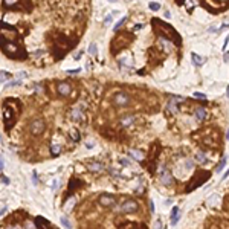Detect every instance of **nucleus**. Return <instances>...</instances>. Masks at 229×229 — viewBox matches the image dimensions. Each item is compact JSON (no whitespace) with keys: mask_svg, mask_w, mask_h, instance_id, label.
<instances>
[{"mask_svg":"<svg viewBox=\"0 0 229 229\" xmlns=\"http://www.w3.org/2000/svg\"><path fill=\"white\" fill-rule=\"evenodd\" d=\"M191 60H192V63H194V66H197V67H200V66L206 61L203 57H200L198 53H196V52H192L191 53Z\"/></svg>","mask_w":229,"mask_h":229,"instance_id":"nucleus-17","label":"nucleus"},{"mask_svg":"<svg viewBox=\"0 0 229 229\" xmlns=\"http://www.w3.org/2000/svg\"><path fill=\"white\" fill-rule=\"evenodd\" d=\"M26 229H35V226L32 225V223H26Z\"/></svg>","mask_w":229,"mask_h":229,"instance_id":"nucleus-38","label":"nucleus"},{"mask_svg":"<svg viewBox=\"0 0 229 229\" xmlns=\"http://www.w3.org/2000/svg\"><path fill=\"white\" fill-rule=\"evenodd\" d=\"M34 90H35L37 93H40L41 90H43V87H41V84H34Z\"/></svg>","mask_w":229,"mask_h":229,"instance_id":"nucleus-31","label":"nucleus"},{"mask_svg":"<svg viewBox=\"0 0 229 229\" xmlns=\"http://www.w3.org/2000/svg\"><path fill=\"white\" fill-rule=\"evenodd\" d=\"M179 217H180V209H179V206H174L171 209V225H176Z\"/></svg>","mask_w":229,"mask_h":229,"instance_id":"nucleus-18","label":"nucleus"},{"mask_svg":"<svg viewBox=\"0 0 229 229\" xmlns=\"http://www.w3.org/2000/svg\"><path fill=\"white\" fill-rule=\"evenodd\" d=\"M69 135H70L72 137H74V141H75V142L80 141V133H78L76 130H70V131H69Z\"/></svg>","mask_w":229,"mask_h":229,"instance_id":"nucleus-26","label":"nucleus"},{"mask_svg":"<svg viewBox=\"0 0 229 229\" xmlns=\"http://www.w3.org/2000/svg\"><path fill=\"white\" fill-rule=\"evenodd\" d=\"M153 25H158V26H160L162 29H164V32H165V35L168 38H171L173 41H174V44H177V46H180V43H182V38H180V35L174 31V28L173 26H170V25H167V23H164V22H160V20H153Z\"/></svg>","mask_w":229,"mask_h":229,"instance_id":"nucleus-2","label":"nucleus"},{"mask_svg":"<svg viewBox=\"0 0 229 229\" xmlns=\"http://www.w3.org/2000/svg\"><path fill=\"white\" fill-rule=\"evenodd\" d=\"M135 122H136V114H131V113H125L119 118V125H121L122 128L133 127Z\"/></svg>","mask_w":229,"mask_h":229,"instance_id":"nucleus-10","label":"nucleus"},{"mask_svg":"<svg viewBox=\"0 0 229 229\" xmlns=\"http://www.w3.org/2000/svg\"><path fill=\"white\" fill-rule=\"evenodd\" d=\"M78 186H81V180H78V179H72L70 182H69V192L72 191H75Z\"/></svg>","mask_w":229,"mask_h":229,"instance_id":"nucleus-20","label":"nucleus"},{"mask_svg":"<svg viewBox=\"0 0 229 229\" xmlns=\"http://www.w3.org/2000/svg\"><path fill=\"white\" fill-rule=\"evenodd\" d=\"M225 209L226 211H229V194L226 196V198H225Z\"/></svg>","mask_w":229,"mask_h":229,"instance_id":"nucleus-32","label":"nucleus"},{"mask_svg":"<svg viewBox=\"0 0 229 229\" xmlns=\"http://www.w3.org/2000/svg\"><path fill=\"white\" fill-rule=\"evenodd\" d=\"M19 2L20 0H3V5L6 8H14L15 5H19Z\"/></svg>","mask_w":229,"mask_h":229,"instance_id":"nucleus-22","label":"nucleus"},{"mask_svg":"<svg viewBox=\"0 0 229 229\" xmlns=\"http://www.w3.org/2000/svg\"><path fill=\"white\" fill-rule=\"evenodd\" d=\"M98 203L104 208H113L118 203V200H116V196L113 194H101L98 197Z\"/></svg>","mask_w":229,"mask_h":229,"instance_id":"nucleus-7","label":"nucleus"},{"mask_svg":"<svg viewBox=\"0 0 229 229\" xmlns=\"http://www.w3.org/2000/svg\"><path fill=\"white\" fill-rule=\"evenodd\" d=\"M57 93L60 96H69L72 93V84L69 81H60V83H57Z\"/></svg>","mask_w":229,"mask_h":229,"instance_id":"nucleus-11","label":"nucleus"},{"mask_svg":"<svg viewBox=\"0 0 229 229\" xmlns=\"http://www.w3.org/2000/svg\"><path fill=\"white\" fill-rule=\"evenodd\" d=\"M46 128V124L43 119H34V121H31V124H29V131H31L32 135H41L44 131Z\"/></svg>","mask_w":229,"mask_h":229,"instance_id":"nucleus-8","label":"nucleus"},{"mask_svg":"<svg viewBox=\"0 0 229 229\" xmlns=\"http://www.w3.org/2000/svg\"><path fill=\"white\" fill-rule=\"evenodd\" d=\"M225 165H226V158H223V159L219 162V165H217V173H220L223 168H225Z\"/></svg>","mask_w":229,"mask_h":229,"instance_id":"nucleus-25","label":"nucleus"},{"mask_svg":"<svg viewBox=\"0 0 229 229\" xmlns=\"http://www.w3.org/2000/svg\"><path fill=\"white\" fill-rule=\"evenodd\" d=\"M226 139H228V141H229V130H228V131H226Z\"/></svg>","mask_w":229,"mask_h":229,"instance_id":"nucleus-46","label":"nucleus"},{"mask_svg":"<svg viewBox=\"0 0 229 229\" xmlns=\"http://www.w3.org/2000/svg\"><path fill=\"white\" fill-rule=\"evenodd\" d=\"M75 202H76V198L75 197H70V198H67V202L64 203V211L66 212H69V211L75 206Z\"/></svg>","mask_w":229,"mask_h":229,"instance_id":"nucleus-19","label":"nucleus"},{"mask_svg":"<svg viewBox=\"0 0 229 229\" xmlns=\"http://www.w3.org/2000/svg\"><path fill=\"white\" fill-rule=\"evenodd\" d=\"M159 180L164 186H173L174 185V177L171 171L168 170L165 165H160L159 167Z\"/></svg>","mask_w":229,"mask_h":229,"instance_id":"nucleus-4","label":"nucleus"},{"mask_svg":"<svg viewBox=\"0 0 229 229\" xmlns=\"http://www.w3.org/2000/svg\"><path fill=\"white\" fill-rule=\"evenodd\" d=\"M150 9H151V11H159L160 9V5L158 2H151V3H150Z\"/></svg>","mask_w":229,"mask_h":229,"instance_id":"nucleus-27","label":"nucleus"},{"mask_svg":"<svg viewBox=\"0 0 229 229\" xmlns=\"http://www.w3.org/2000/svg\"><path fill=\"white\" fill-rule=\"evenodd\" d=\"M5 211H6L5 208H2V209H0V215H3V214H5Z\"/></svg>","mask_w":229,"mask_h":229,"instance_id":"nucleus-44","label":"nucleus"},{"mask_svg":"<svg viewBox=\"0 0 229 229\" xmlns=\"http://www.w3.org/2000/svg\"><path fill=\"white\" fill-rule=\"evenodd\" d=\"M125 22H127V17H122V19H121V20H119V22L116 23V25H114V31H116V32H118V31H119V29H121V28H122V25H124V23H125Z\"/></svg>","mask_w":229,"mask_h":229,"instance_id":"nucleus-24","label":"nucleus"},{"mask_svg":"<svg viewBox=\"0 0 229 229\" xmlns=\"http://www.w3.org/2000/svg\"><path fill=\"white\" fill-rule=\"evenodd\" d=\"M196 98H200V99H206V96H205L203 93H194Z\"/></svg>","mask_w":229,"mask_h":229,"instance_id":"nucleus-34","label":"nucleus"},{"mask_svg":"<svg viewBox=\"0 0 229 229\" xmlns=\"http://www.w3.org/2000/svg\"><path fill=\"white\" fill-rule=\"evenodd\" d=\"M150 211H151V212H154V205H153V202H150Z\"/></svg>","mask_w":229,"mask_h":229,"instance_id":"nucleus-40","label":"nucleus"},{"mask_svg":"<svg viewBox=\"0 0 229 229\" xmlns=\"http://www.w3.org/2000/svg\"><path fill=\"white\" fill-rule=\"evenodd\" d=\"M32 180H34V183H38V180H37V176H35V174L32 176Z\"/></svg>","mask_w":229,"mask_h":229,"instance_id":"nucleus-42","label":"nucleus"},{"mask_svg":"<svg viewBox=\"0 0 229 229\" xmlns=\"http://www.w3.org/2000/svg\"><path fill=\"white\" fill-rule=\"evenodd\" d=\"M15 112L11 108V105L8 107V104H5L3 105V121H5V127H6L8 130L14 125V122H15Z\"/></svg>","mask_w":229,"mask_h":229,"instance_id":"nucleus-6","label":"nucleus"},{"mask_svg":"<svg viewBox=\"0 0 229 229\" xmlns=\"http://www.w3.org/2000/svg\"><path fill=\"white\" fill-rule=\"evenodd\" d=\"M165 17H167V19H170V17H171V14H170V11H165Z\"/></svg>","mask_w":229,"mask_h":229,"instance_id":"nucleus-41","label":"nucleus"},{"mask_svg":"<svg viewBox=\"0 0 229 229\" xmlns=\"http://www.w3.org/2000/svg\"><path fill=\"white\" fill-rule=\"evenodd\" d=\"M112 101L116 107H128L131 104V96L127 92H118L113 95Z\"/></svg>","mask_w":229,"mask_h":229,"instance_id":"nucleus-5","label":"nucleus"},{"mask_svg":"<svg viewBox=\"0 0 229 229\" xmlns=\"http://www.w3.org/2000/svg\"><path fill=\"white\" fill-rule=\"evenodd\" d=\"M60 151H61V147L57 145V144H52V145H51V153H52V156L60 154Z\"/></svg>","mask_w":229,"mask_h":229,"instance_id":"nucleus-23","label":"nucleus"},{"mask_svg":"<svg viewBox=\"0 0 229 229\" xmlns=\"http://www.w3.org/2000/svg\"><path fill=\"white\" fill-rule=\"evenodd\" d=\"M196 159H197V162H200V164H205V162L208 160V158H206V154H205L203 151H198V153L196 154Z\"/></svg>","mask_w":229,"mask_h":229,"instance_id":"nucleus-21","label":"nucleus"},{"mask_svg":"<svg viewBox=\"0 0 229 229\" xmlns=\"http://www.w3.org/2000/svg\"><path fill=\"white\" fill-rule=\"evenodd\" d=\"M154 229H162V220L159 219L158 221H156V225H154Z\"/></svg>","mask_w":229,"mask_h":229,"instance_id":"nucleus-33","label":"nucleus"},{"mask_svg":"<svg viewBox=\"0 0 229 229\" xmlns=\"http://www.w3.org/2000/svg\"><path fill=\"white\" fill-rule=\"evenodd\" d=\"M69 116H70L72 121H75V122H84V121H86V114H84V112H83L81 107L72 108Z\"/></svg>","mask_w":229,"mask_h":229,"instance_id":"nucleus-12","label":"nucleus"},{"mask_svg":"<svg viewBox=\"0 0 229 229\" xmlns=\"http://www.w3.org/2000/svg\"><path fill=\"white\" fill-rule=\"evenodd\" d=\"M119 229H147V225H142V223H125Z\"/></svg>","mask_w":229,"mask_h":229,"instance_id":"nucleus-16","label":"nucleus"},{"mask_svg":"<svg viewBox=\"0 0 229 229\" xmlns=\"http://www.w3.org/2000/svg\"><path fill=\"white\" fill-rule=\"evenodd\" d=\"M228 43H229V34L226 35V40H225V43H223V49H226V46H228Z\"/></svg>","mask_w":229,"mask_h":229,"instance_id":"nucleus-36","label":"nucleus"},{"mask_svg":"<svg viewBox=\"0 0 229 229\" xmlns=\"http://www.w3.org/2000/svg\"><path fill=\"white\" fill-rule=\"evenodd\" d=\"M86 167L90 173H102L104 171V164L98 162V160H89L86 164Z\"/></svg>","mask_w":229,"mask_h":229,"instance_id":"nucleus-13","label":"nucleus"},{"mask_svg":"<svg viewBox=\"0 0 229 229\" xmlns=\"http://www.w3.org/2000/svg\"><path fill=\"white\" fill-rule=\"evenodd\" d=\"M211 177V173L209 171H198L197 173V176L194 177V180L186 186V192H189V191H192V189H196V188H198L203 182H206V180Z\"/></svg>","mask_w":229,"mask_h":229,"instance_id":"nucleus-3","label":"nucleus"},{"mask_svg":"<svg viewBox=\"0 0 229 229\" xmlns=\"http://www.w3.org/2000/svg\"><path fill=\"white\" fill-rule=\"evenodd\" d=\"M142 26H144V25H141V23H139V25H136V26H135V31H141Z\"/></svg>","mask_w":229,"mask_h":229,"instance_id":"nucleus-39","label":"nucleus"},{"mask_svg":"<svg viewBox=\"0 0 229 229\" xmlns=\"http://www.w3.org/2000/svg\"><path fill=\"white\" fill-rule=\"evenodd\" d=\"M226 95H228V98H229V86L226 87Z\"/></svg>","mask_w":229,"mask_h":229,"instance_id":"nucleus-45","label":"nucleus"},{"mask_svg":"<svg viewBox=\"0 0 229 229\" xmlns=\"http://www.w3.org/2000/svg\"><path fill=\"white\" fill-rule=\"evenodd\" d=\"M179 101H185V98H182V96H171V98L168 99V102H167V113L176 114L179 112V108H177Z\"/></svg>","mask_w":229,"mask_h":229,"instance_id":"nucleus-9","label":"nucleus"},{"mask_svg":"<svg viewBox=\"0 0 229 229\" xmlns=\"http://www.w3.org/2000/svg\"><path fill=\"white\" fill-rule=\"evenodd\" d=\"M110 22H112V15H107L105 19H104V25H108Z\"/></svg>","mask_w":229,"mask_h":229,"instance_id":"nucleus-35","label":"nucleus"},{"mask_svg":"<svg viewBox=\"0 0 229 229\" xmlns=\"http://www.w3.org/2000/svg\"><path fill=\"white\" fill-rule=\"evenodd\" d=\"M194 118L197 119V121H198V122H203V121H205V119H206V118H208V112H206V110H205V108H203V107H197V108H196V110H194Z\"/></svg>","mask_w":229,"mask_h":229,"instance_id":"nucleus-14","label":"nucleus"},{"mask_svg":"<svg viewBox=\"0 0 229 229\" xmlns=\"http://www.w3.org/2000/svg\"><path fill=\"white\" fill-rule=\"evenodd\" d=\"M119 164H121L122 167H128L130 165V160L128 159H124V158H119Z\"/></svg>","mask_w":229,"mask_h":229,"instance_id":"nucleus-29","label":"nucleus"},{"mask_svg":"<svg viewBox=\"0 0 229 229\" xmlns=\"http://www.w3.org/2000/svg\"><path fill=\"white\" fill-rule=\"evenodd\" d=\"M128 154H130V158L131 159H135V160H144V151H141V150H137V148H131L130 151H128Z\"/></svg>","mask_w":229,"mask_h":229,"instance_id":"nucleus-15","label":"nucleus"},{"mask_svg":"<svg viewBox=\"0 0 229 229\" xmlns=\"http://www.w3.org/2000/svg\"><path fill=\"white\" fill-rule=\"evenodd\" d=\"M223 60H225V63L229 61V52H225V57H223Z\"/></svg>","mask_w":229,"mask_h":229,"instance_id":"nucleus-37","label":"nucleus"},{"mask_svg":"<svg viewBox=\"0 0 229 229\" xmlns=\"http://www.w3.org/2000/svg\"><path fill=\"white\" fill-rule=\"evenodd\" d=\"M114 212H122V214H135L139 211V203L133 198H124L121 205H114Z\"/></svg>","mask_w":229,"mask_h":229,"instance_id":"nucleus-1","label":"nucleus"},{"mask_svg":"<svg viewBox=\"0 0 229 229\" xmlns=\"http://www.w3.org/2000/svg\"><path fill=\"white\" fill-rule=\"evenodd\" d=\"M3 170V160H2V158H0V171Z\"/></svg>","mask_w":229,"mask_h":229,"instance_id":"nucleus-43","label":"nucleus"},{"mask_svg":"<svg viewBox=\"0 0 229 229\" xmlns=\"http://www.w3.org/2000/svg\"><path fill=\"white\" fill-rule=\"evenodd\" d=\"M219 2H226V0H219Z\"/></svg>","mask_w":229,"mask_h":229,"instance_id":"nucleus-48","label":"nucleus"},{"mask_svg":"<svg viewBox=\"0 0 229 229\" xmlns=\"http://www.w3.org/2000/svg\"><path fill=\"white\" fill-rule=\"evenodd\" d=\"M96 51H98V49H96V44L95 43H92V44L89 46V53H90V55H96Z\"/></svg>","mask_w":229,"mask_h":229,"instance_id":"nucleus-28","label":"nucleus"},{"mask_svg":"<svg viewBox=\"0 0 229 229\" xmlns=\"http://www.w3.org/2000/svg\"><path fill=\"white\" fill-rule=\"evenodd\" d=\"M61 223L64 225V228H67V229H70V228H72V225L67 221V219H66V217H61Z\"/></svg>","mask_w":229,"mask_h":229,"instance_id":"nucleus-30","label":"nucleus"},{"mask_svg":"<svg viewBox=\"0 0 229 229\" xmlns=\"http://www.w3.org/2000/svg\"><path fill=\"white\" fill-rule=\"evenodd\" d=\"M8 229H19V228H8Z\"/></svg>","mask_w":229,"mask_h":229,"instance_id":"nucleus-47","label":"nucleus"}]
</instances>
